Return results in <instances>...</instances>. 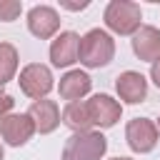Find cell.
<instances>
[{"label": "cell", "instance_id": "6da1fadb", "mask_svg": "<svg viewBox=\"0 0 160 160\" xmlns=\"http://www.w3.org/2000/svg\"><path fill=\"white\" fill-rule=\"evenodd\" d=\"M112 58H115V40L105 30L92 28L80 38L78 60L85 68H105V65H110Z\"/></svg>", "mask_w": 160, "mask_h": 160}, {"label": "cell", "instance_id": "7a4b0ae2", "mask_svg": "<svg viewBox=\"0 0 160 160\" xmlns=\"http://www.w3.org/2000/svg\"><path fill=\"white\" fill-rule=\"evenodd\" d=\"M108 150V140L102 132H72L65 140L62 160H100Z\"/></svg>", "mask_w": 160, "mask_h": 160}, {"label": "cell", "instance_id": "3957f363", "mask_svg": "<svg viewBox=\"0 0 160 160\" xmlns=\"http://www.w3.org/2000/svg\"><path fill=\"white\" fill-rule=\"evenodd\" d=\"M140 5L130 0H112L105 8V25L118 35H135L140 30Z\"/></svg>", "mask_w": 160, "mask_h": 160}, {"label": "cell", "instance_id": "277c9868", "mask_svg": "<svg viewBox=\"0 0 160 160\" xmlns=\"http://www.w3.org/2000/svg\"><path fill=\"white\" fill-rule=\"evenodd\" d=\"M20 90L32 98V100H42L50 90H52V72L48 65H40V62H30L20 70Z\"/></svg>", "mask_w": 160, "mask_h": 160}, {"label": "cell", "instance_id": "5b68a950", "mask_svg": "<svg viewBox=\"0 0 160 160\" xmlns=\"http://www.w3.org/2000/svg\"><path fill=\"white\" fill-rule=\"evenodd\" d=\"M158 138H160V130L148 118H132L128 122V128H125V140H128L130 150H135V152H150V150H155Z\"/></svg>", "mask_w": 160, "mask_h": 160}, {"label": "cell", "instance_id": "8992f818", "mask_svg": "<svg viewBox=\"0 0 160 160\" xmlns=\"http://www.w3.org/2000/svg\"><path fill=\"white\" fill-rule=\"evenodd\" d=\"M85 108H88L90 122H92V125H98V128H112V125L120 120V115H122L120 102H118V100H112V98H110V95H105V92L92 95V98L85 102Z\"/></svg>", "mask_w": 160, "mask_h": 160}, {"label": "cell", "instance_id": "52a82bcc", "mask_svg": "<svg viewBox=\"0 0 160 160\" xmlns=\"http://www.w3.org/2000/svg\"><path fill=\"white\" fill-rule=\"evenodd\" d=\"M0 135H2V140H5L8 145L20 148V145H25V142L35 135V125H32V120H30L28 112L8 115V118L0 120Z\"/></svg>", "mask_w": 160, "mask_h": 160}, {"label": "cell", "instance_id": "ba28073f", "mask_svg": "<svg viewBox=\"0 0 160 160\" xmlns=\"http://www.w3.org/2000/svg\"><path fill=\"white\" fill-rule=\"evenodd\" d=\"M28 30L40 40H48L60 30V15L50 5H35L28 12Z\"/></svg>", "mask_w": 160, "mask_h": 160}, {"label": "cell", "instance_id": "9c48e42d", "mask_svg": "<svg viewBox=\"0 0 160 160\" xmlns=\"http://www.w3.org/2000/svg\"><path fill=\"white\" fill-rule=\"evenodd\" d=\"M78 52H80V35L72 30L60 32L50 45V60L55 68H70L78 60Z\"/></svg>", "mask_w": 160, "mask_h": 160}, {"label": "cell", "instance_id": "30bf717a", "mask_svg": "<svg viewBox=\"0 0 160 160\" xmlns=\"http://www.w3.org/2000/svg\"><path fill=\"white\" fill-rule=\"evenodd\" d=\"M115 90H118L120 100H125L128 105H138L148 98V80L135 70H125V72L118 75Z\"/></svg>", "mask_w": 160, "mask_h": 160}, {"label": "cell", "instance_id": "8fae6325", "mask_svg": "<svg viewBox=\"0 0 160 160\" xmlns=\"http://www.w3.org/2000/svg\"><path fill=\"white\" fill-rule=\"evenodd\" d=\"M28 115H30L35 130L42 132V135L52 132V130L60 125V108H58L55 100H45V98H42V100H35V102L30 105Z\"/></svg>", "mask_w": 160, "mask_h": 160}, {"label": "cell", "instance_id": "7c38bea8", "mask_svg": "<svg viewBox=\"0 0 160 160\" xmlns=\"http://www.w3.org/2000/svg\"><path fill=\"white\" fill-rule=\"evenodd\" d=\"M132 52L145 62H155L160 58V30L152 25H140L132 35Z\"/></svg>", "mask_w": 160, "mask_h": 160}, {"label": "cell", "instance_id": "4fadbf2b", "mask_svg": "<svg viewBox=\"0 0 160 160\" xmlns=\"http://www.w3.org/2000/svg\"><path fill=\"white\" fill-rule=\"evenodd\" d=\"M90 88H92V80H90V75L82 72V70H68V72L60 78V85H58L60 98L68 100V102H78L80 98H85V95L90 92Z\"/></svg>", "mask_w": 160, "mask_h": 160}, {"label": "cell", "instance_id": "5bb4252c", "mask_svg": "<svg viewBox=\"0 0 160 160\" xmlns=\"http://www.w3.org/2000/svg\"><path fill=\"white\" fill-rule=\"evenodd\" d=\"M62 122L72 130V132H90V128H92V122H90V115H88V108H85V102H68L65 105V110H62Z\"/></svg>", "mask_w": 160, "mask_h": 160}, {"label": "cell", "instance_id": "9a60e30c", "mask_svg": "<svg viewBox=\"0 0 160 160\" xmlns=\"http://www.w3.org/2000/svg\"><path fill=\"white\" fill-rule=\"evenodd\" d=\"M18 72V50L10 42H0V88L10 82Z\"/></svg>", "mask_w": 160, "mask_h": 160}, {"label": "cell", "instance_id": "2e32d148", "mask_svg": "<svg viewBox=\"0 0 160 160\" xmlns=\"http://www.w3.org/2000/svg\"><path fill=\"white\" fill-rule=\"evenodd\" d=\"M20 12H22V2H18V0H0V20L2 22L18 20Z\"/></svg>", "mask_w": 160, "mask_h": 160}, {"label": "cell", "instance_id": "e0dca14e", "mask_svg": "<svg viewBox=\"0 0 160 160\" xmlns=\"http://www.w3.org/2000/svg\"><path fill=\"white\" fill-rule=\"evenodd\" d=\"M12 105H15V100H12V95H10V92H5V90H0V120L10 115V110H12Z\"/></svg>", "mask_w": 160, "mask_h": 160}, {"label": "cell", "instance_id": "ac0fdd59", "mask_svg": "<svg viewBox=\"0 0 160 160\" xmlns=\"http://www.w3.org/2000/svg\"><path fill=\"white\" fill-rule=\"evenodd\" d=\"M150 78H152V82L160 88V58L152 62V68H150Z\"/></svg>", "mask_w": 160, "mask_h": 160}, {"label": "cell", "instance_id": "d6986e66", "mask_svg": "<svg viewBox=\"0 0 160 160\" xmlns=\"http://www.w3.org/2000/svg\"><path fill=\"white\" fill-rule=\"evenodd\" d=\"M60 5L68 8V10H85L90 2H88V0H82V2H68V0H65V2H60Z\"/></svg>", "mask_w": 160, "mask_h": 160}, {"label": "cell", "instance_id": "ffe728a7", "mask_svg": "<svg viewBox=\"0 0 160 160\" xmlns=\"http://www.w3.org/2000/svg\"><path fill=\"white\" fill-rule=\"evenodd\" d=\"M110 160H132V158H110Z\"/></svg>", "mask_w": 160, "mask_h": 160}, {"label": "cell", "instance_id": "44dd1931", "mask_svg": "<svg viewBox=\"0 0 160 160\" xmlns=\"http://www.w3.org/2000/svg\"><path fill=\"white\" fill-rule=\"evenodd\" d=\"M2 158H5V150H2V145H0V160H2Z\"/></svg>", "mask_w": 160, "mask_h": 160}, {"label": "cell", "instance_id": "7402d4cb", "mask_svg": "<svg viewBox=\"0 0 160 160\" xmlns=\"http://www.w3.org/2000/svg\"><path fill=\"white\" fill-rule=\"evenodd\" d=\"M158 130H160V118H158Z\"/></svg>", "mask_w": 160, "mask_h": 160}]
</instances>
